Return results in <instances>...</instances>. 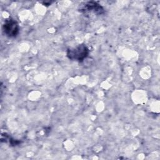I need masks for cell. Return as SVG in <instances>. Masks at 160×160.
I'll list each match as a JSON object with an SVG mask.
<instances>
[{
  "mask_svg": "<svg viewBox=\"0 0 160 160\" xmlns=\"http://www.w3.org/2000/svg\"><path fill=\"white\" fill-rule=\"evenodd\" d=\"M3 31L8 37H16L19 32L18 24L14 19H7L3 25Z\"/></svg>",
  "mask_w": 160,
  "mask_h": 160,
  "instance_id": "obj_2",
  "label": "cell"
},
{
  "mask_svg": "<svg viewBox=\"0 0 160 160\" xmlns=\"http://www.w3.org/2000/svg\"><path fill=\"white\" fill-rule=\"evenodd\" d=\"M89 54V49L84 44H79L76 48L68 49L67 51L68 58L73 61H82Z\"/></svg>",
  "mask_w": 160,
  "mask_h": 160,
  "instance_id": "obj_1",
  "label": "cell"
},
{
  "mask_svg": "<svg viewBox=\"0 0 160 160\" xmlns=\"http://www.w3.org/2000/svg\"><path fill=\"white\" fill-rule=\"evenodd\" d=\"M103 8L96 2L89 1L84 2L80 5L79 11L81 12H93L98 14H101L103 12Z\"/></svg>",
  "mask_w": 160,
  "mask_h": 160,
  "instance_id": "obj_3",
  "label": "cell"
}]
</instances>
